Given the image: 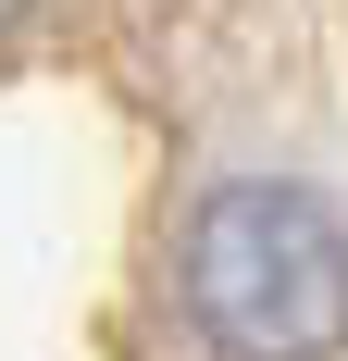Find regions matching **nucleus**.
Masks as SVG:
<instances>
[{
    "instance_id": "nucleus-1",
    "label": "nucleus",
    "mask_w": 348,
    "mask_h": 361,
    "mask_svg": "<svg viewBox=\"0 0 348 361\" xmlns=\"http://www.w3.org/2000/svg\"><path fill=\"white\" fill-rule=\"evenodd\" d=\"M174 299L224 361H336L348 349V224L311 187H224L199 200Z\"/></svg>"
},
{
    "instance_id": "nucleus-2",
    "label": "nucleus",
    "mask_w": 348,
    "mask_h": 361,
    "mask_svg": "<svg viewBox=\"0 0 348 361\" xmlns=\"http://www.w3.org/2000/svg\"><path fill=\"white\" fill-rule=\"evenodd\" d=\"M13 13H25V0H0V25H13Z\"/></svg>"
}]
</instances>
